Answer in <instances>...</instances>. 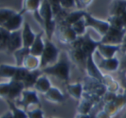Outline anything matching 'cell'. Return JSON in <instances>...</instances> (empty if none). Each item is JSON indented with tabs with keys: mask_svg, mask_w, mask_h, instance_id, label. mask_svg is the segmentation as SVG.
<instances>
[{
	"mask_svg": "<svg viewBox=\"0 0 126 118\" xmlns=\"http://www.w3.org/2000/svg\"><path fill=\"white\" fill-rule=\"evenodd\" d=\"M71 26L76 33L82 34V33H84L85 27H86V24H85L84 17L79 21L76 22V23L71 25Z\"/></svg>",
	"mask_w": 126,
	"mask_h": 118,
	"instance_id": "d4e9b609",
	"label": "cell"
},
{
	"mask_svg": "<svg viewBox=\"0 0 126 118\" xmlns=\"http://www.w3.org/2000/svg\"><path fill=\"white\" fill-rule=\"evenodd\" d=\"M43 32L38 33L36 37L35 40L32 45V48L30 49V54L32 55H41L43 53V49L44 48V45L43 44L41 40V36Z\"/></svg>",
	"mask_w": 126,
	"mask_h": 118,
	"instance_id": "5bb4252c",
	"label": "cell"
},
{
	"mask_svg": "<svg viewBox=\"0 0 126 118\" xmlns=\"http://www.w3.org/2000/svg\"><path fill=\"white\" fill-rule=\"evenodd\" d=\"M124 32V30L118 29L110 26L108 32L104 35L102 42L103 43H119L121 41Z\"/></svg>",
	"mask_w": 126,
	"mask_h": 118,
	"instance_id": "5b68a950",
	"label": "cell"
},
{
	"mask_svg": "<svg viewBox=\"0 0 126 118\" xmlns=\"http://www.w3.org/2000/svg\"><path fill=\"white\" fill-rule=\"evenodd\" d=\"M126 11V0H113L109 7L110 16H120Z\"/></svg>",
	"mask_w": 126,
	"mask_h": 118,
	"instance_id": "9c48e42d",
	"label": "cell"
},
{
	"mask_svg": "<svg viewBox=\"0 0 126 118\" xmlns=\"http://www.w3.org/2000/svg\"><path fill=\"white\" fill-rule=\"evenodd\" d=\"M16 12L9 9H0V25L4 24Z\"/></svg>",
	"mask_w": 126,
	"mask_h": 118,
	"instance_id": "ffe728a7",
	"label": "cell"
},
{
	"mask_svg": "<svg viewBox=\"0 0 126 118\" xmlns=\"http://www.w3.org/2000/svg\"><path fill=\"white\" fill-rule=\"evenodd\" d=\"M22 38L23 47L28 48L30 47H32L36 38L34 37V33L31 30L30 25L26 22L24 23V27L22 32Z\"/></svg>",
	"mask_w": 126,
	"mask_h": 118,
	"instance_id": "8fae6325",
	"label": "cell"
},
{
	"mask_svg": "<svg viewBox=\"0 0 126 118\" xmlns=\"http://www.w3.org/2000/svg\"><path fill=\"white\" fill-rule=\"evenodd\" d=\"M66 56H63L59 61L52 66L43 69V72L54 75L58 79L65 82L68 81L70 75V64Z\"/></svg>",
	"mask_w": 126,
	"mask_h": 118,
	"instance_id": "6da1fadb",
	"label": "cell"
},
{
	"mask_svg": "<svg viewBox=\"0 0 126 118\" xmlns=\"http://www.w3.org/2000/svg\"><path fill=\"white\" fill-rule=\"evenodd\" d=\"M36 83V88L41 92L48 91L50 87V83L46 77L39 78Z\"/></svg>",
	"mask_w": 126,
	"mask_h": 118,
	"instance_id": "cb8c5ba5",
	"label": "cell"
},
{
	"mask_svg": "<svg viewBox=\"0 0 126 118\" xmlns=\"http://www.w3.org/2000/svg\"><path fill=\"white\" fill-rule=\"evenodd\" d=\"M22 43V34L18 30L11 32L7 41L6 49L10 52H14L20 48Z\"/></svg>",
	"mask_w": 126,
	"mask_h": 118,
	"instance_id": "8992f818",
	"label": "cell"
},
{
	"mask_svg": "<svg viewBox=\"0 0 126 118\" xmlns=\"http://www.w3.org/2000/svg\"><path fill=\"white\" fill-rule=\"evenodd\" d=\"M0 118H14L13 115L11 111H8L6 113H5L3 116H1Z\"/></svg>",
	"mask_w": 126,
	"mask_h": 118,
	"instance_id": "4dcf8cb0",
	"label": "cell"
},
{
	"mask_svg": "<svg viewBox=\"0 0 126 118\" xmlns=\"http://www.w3.org/2000/svg\"><path fill=\"white\" fill-rule=\"evenodd\" d=\"M18 103L20 105H22L25 110H27L28 106L32 104L39 105V101L35 92L25 91L23 92V99L18 101Z\"/></svg>",
	"mask_w": 126,
	"mask_h": 118,
	"instance_id": "ba28073f",
	"label": "cell"
},
{
	"mask_svg": "<svg viewBox=\"0 0 126 118\" xmlns=\"http://www.w3.org/2000/svg\"><path fill=\"white\" fill-rule=\"evenodd\" d=\"M76 118H91L89 115H84V114H80L78 115Z\"/></svg>",
	"mask_w": 126,
	"mask_h": 118,
	"instance_id": "1f68e13d",
	"label": "cell"
},
{
	"mask_svg": "<svg viewBox=\"0 0 126 118\" xmlns=\"http://www.w3.org/2000/svg\"><path fill=\"white\" fill-rule=\"evenodd\" d=\"M42 0H23V8L20 13L25 12H33L35 13L38 11Z\"/></svg>",
	"mask_w": 126,
	"mask_h": 118,
	"instance_id": "4fadbf2b",
	"label": "cell"
},
{
	"mask_svg": "<svg viewBox=\"0 0 126 118\" xmlns=\"http://www.w3.org/2000/svg\"><path fill=\"white\" fill-rule=\"evenodd\" d=\"M59 51L56 47L49 41H47L44 45V48L41 54L40 68H44L48 64H50L56 60Z\"/></svg>",
	"mask_w": 126,
	"mask_h": 118,
	"instance_id": "3957f363",
	"label": "cell"
},
{
	"mask_svg": "<svg viewBox=\"0 0 126 118\" xmlns=\"http://www.w3.org/2000/svg\"><path fill=\"white\" fill-rule=\"evenodd\" d=\"M40 71H34L32 72H28L27 77L22 82L24 84L25 87H28L34 85L37 82L38 75H39Z\"/></svg>",
	"mask_w": 126,
	"mask_h": 118,
	"instance_id": "e0dca14e",
	"label": "cell"
},
{
	"mask_svg": "<svg viewBox=\"0 0 126 118\" xmlns=\"http://www.w3.org/2000/svg\"><path fill=\"white\" fill-rule=\"evenodd\" d=\"M92 1L93 0H75L76 6L80 9H82L89 6L92 3Z\"/></svg>",
	"mask_w": 126,
	"mask_h": 118,
	"instance_id": "f1b7e54d",
	"label": "cell"
},
{
	"mask_svg": "<svg viewBox=\"0 0 126 118\" xmlns=\"http://www.w3.org/2000/svg\"><path fill=\"white\" fill-rule=\"evenodd\" d=\"M60 5L63 9L76 6L75 0H60Z\"/></svg>",
	"mask_w": 126,
	"mask_h": 118,
	"instance_id": "83f0119b",
	"label": "cell"
},
{
	"mask_svg": "<svg viewBox=\"0 0 126 118\" xmlns=\"http://www.w3.org/2000/svg\"><path fill=\"white\" fill-rule=\"evenodd\" d=\"M38 12L43 21V25L44 26L48 37L50 38L54 29L55 22L53 20L54 14L51 6L48 0H42Z\"/></svg>",
	"mask_w": 126,
	"mask_h": 118,
	"instance_id": "7a4b0ae2",
	"label": "cell"
},
{
	"mask_svg": "<svg viewBox=\"0 0 126 118\" xmlns=\"http://www.w3.org/2000/svg\"><path fill=\"white\" fill-rule=\"evenodd\" d=\"M22 22L23 18L22 14L16 13L2 26L10 32H12L18 30V28L22 25Z\"/></svg>",
	"mask_w": 126,
	"mask_h": 118,
	"instance_id": "52a82bcc",
	"label": "cell"
},
{
	"mask_svg": "<svg viewBox=\"0 0 126 118\" xmlns=\"http://www.w3.org/2000/svg\"><path fill=\"white\" fill-rule=\"evenodd\" d=\"M30 53V49L28 48H20L18 50L15 51V56H16V61H17V66H20L23 63L25 58Z\"/></svg>",
	"mask_w": 126,
	"mask_h": 118,
	"instance_id": "d6986e66",
	"label": "cell"
},
{
	"mask_svg": "<svg viewBox=\"0 0 126 118\" xmlns=\"http://www.w3.org/2000/svg\"><path fill=\"white\" fill-rule=\"evenodd\" d=\"M85 24L86 27L90 26L97 30L102 35H105L109 29L110 25L109 22L101 21L92 17L91 14L86 12L84 16Z\"/></svg>",
	"mask_w": 126,
	"mask_h": 118,
	"instance_id": "277c9868",
	"label": "cell"
},
{
	"mask_svg": "<svg viewBox=\"0 0 126 118\" xmlns=\"http://www.w3.org/2000/svg\"><path fill=\"white\" fill-rule=\"evenodd\" d=\"M86 13V11L82 9H79V11H73V12H71V13L66 14L65 18L63 19L64 21L63 22H65L66 24L71 25L76 23V22H78L79 20H81V19L83 18Z\"/></svg>",
	"mask_w": 126,
	"mask_h": 118,
	"instance_id": "7c38bea8",
	"label": "cell"
},
{
	"mask_svg": "<svg viewBox=\"0 0 126 118\" xmlns=\"http://www.w3.org/2000/svg\"><path fill=\"white\" fill-rule=\"evenodd\" d=\"M54 94H52L49 91H47L46 94V97L48 100L54 102H61L64 100V96L60 93L55 88H52Z\"/></svg>",
	"mask_w": 126,
	"mask_h": 118,
	"instance_id": "7402d4cb",
	"label": "cell"
},
{
	"mask_svg": "<svg viewBox=\"0 0 126 118\" xmlns=\"http://www.w3.org/2000/svg\"><path fill=\"white\" fill-rule=\"evenodd\" d=\"M123 27H126V11L121 16H119Z\"/></svg>",
	"mask_w": 126,
	"mask_h": 118,
	"instance_id": "f546056e",
	"label": "cell"
},
{
	"mask_svg": "<svg viewBox=\"0 0 126 118\" xmlns=\"http://www.w3.org/2000/svg\"><path fill=\"white\" fill-rule=\"evenodd\" d=\"M9 83L0 84V96L7 97L9 94Z\"/></svg>",
	"mask_w": 126,
	"mask_h": 118,
	"instance_id": "4316f807",
	"label": "cell"
},
{
	"mask_svg": "<svg viewBox=\"0 0 126 118\" xmlns=\"http://www.w3.org/2000/svg\"><path fill=\"white\" fill-rule=\"evenodd\" d=\"M99 49H100V50L102 51V53L104 54L105 56L108 57V58H110L113 55V54L114 53V52L118 50V48H119V46H110V45H107L105 46L103 45L102 43L99 45Z\"/></svg>",
	"mask_w": 126,
	"mask_h": 118,
	"instance_id": "44dd1931",
	"label": "cell"
},
{
	"mask_svg": "<svg viewBox=\"0 0 126 118\" xmlns=\"http://www.w3.org/2000/svg\"></svg>",
	"mask_w": 126,
	"mask_h": 118,
	"instance_id": "836d02e7",
	"label": "cell"
},
{
	"mask_svg": "<svg viewBox=\"0 0 126 118\" xmlns=\"http://www.w3.org/2000/svg\"><path fill=\"white\" fill-rule=\"evenodd\" d=\"M17 67L1 64L0 66V77L11 78L13 79L16 74Z\"/></svg>",
	"mask_w": 126,
	"mask_h": 118,
	"instance_id": "9a60e30c",
	"label": "cell"
},
{
	"mask_svg": "<svg viewBox=\"0 0 126 118\" xmlns=\"http://www.w3.org/2000/svg\"><path fill=\"white\" fill-rule=\"evenodd\" d=\"M118 66V61L116 59L109 58L107 60H103V63L100 65V67L105 68L108 71H114L116 69Z\"/></svg>",
	"mask_w": 126,
	"mask_h": 118,
	"instance_id": "603a6c76",
	"label": "cell"
},
{
	"mask_svg": "<svg viewBox=\"0 0 126 118\" xmlns=\"http://www.w3.org/2000/svg\"><path fill=\"white\" fill-rule=\"evenodd\" d=\"M7 101L11 108V111L12 112L14 118H28V115L25 111L17 107L16 105L11 100H7Z\"/></svg>",
	"mask_w": 126,
	"mask_h": 118,
	"instance_id": "2e32d148",
	"label": "cell"
},
{
	"mask_svg": "<svg viewBox=\"0 0 126 118\" xmlns=\"http://www.w3.org/2000/svg\"><path fill=\"white\" fill-rule=\"evenodd\" d=\"M11 32L7 29L0 25V50H3L7 48V41Z\"/></svg>",
	"mask_w": 126,
	"mask_h": 118,
	"instance_id": "ac0fdd59",
	"label": "cell"
},
{
	"mask_svg": "<svg viewBox=\"0 0 126 118\" xmlns=\"http://www.w3.org/2000/svg\"><path fill=\"white\" fill-rule=\"evenodd\" d=\"M9 94L7 98L8 100H11L19 96L25 86L22 82L12 80L9 83Z\"/></svg>",
	"mask_w": 126,
	"mask_h": 118,
	"instance_id": "30bf717a",
	"label": "cell"
},
{
	"mask_svg": "<svg viewBox=\"0 0 126 118\" xmlns=\"http://www.w3.org/2000/svg\"><path fill=\"white\" fill-rule=\"evenodd\" d=\"M28 118H45L44 113L40 109L28 111L27 112Z\"/></svg>",
	"mask_w": 126,
	"mask_h": 118,
	"instance_id": "484cf974",
	"label": "cell"
},
{
	"mask_svg": "<svg viewBox=\"0 0 126 118\" xmlns=\"http://www.w3.org/2000/svg\"></svg>",
	"mask_w": 126,
	"mask_h": 118,
	"instance_id": "d6a6232c",
	"label": "cell"
}]
</instances>
